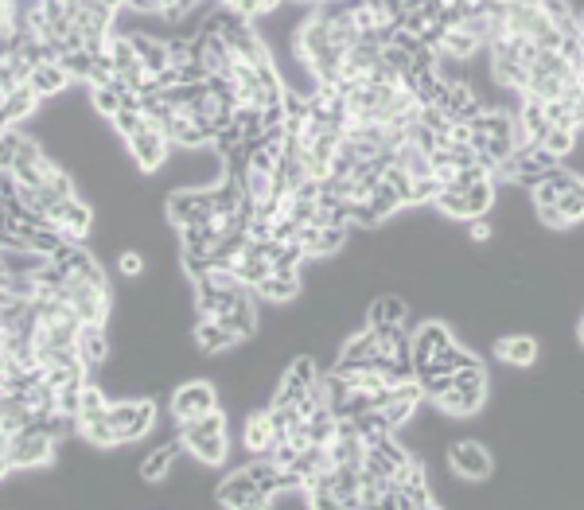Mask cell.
Listing matches in <instances>:
<instances>
[{
	"label": "cell",
	"mask_w": 584,
	"mask_h": 510,
	"mask_svg": "<svg viewBox=\"0 0 584 510\" xmlns=\"http://www.w3.org/2000/svg\"><path fill=\"white\" fill-rule=\"evenodd\" d=\"M296 59H300L304 67H312L316 82H335V86H339L343 47L331 39V24L320 8L296 28Z\"/></svg>",
	"instance_id": "6da1fadb"
},
{
	"label": "cell",
	"mask_w": 584,
	"mask_h": 510,
	"mask_svg": "<svg viewBox=\"0 0 584 510\" xmlns=\"http://www.w3.org/2000/svg\"><path fill=\"white\" fill-rule=\"evenodd\" d=\"M113 129L121 133V141L129 145L133 152V160H137V168L141 172H156L164 160H168V148H172V137L156 125V121H148L141 106H129V110H121L113 117Z\"/></svg>",
	"instance_id": "7a4b0ae2"
},
{
	"label": "cell",
	"mask_w": 584,
	"mask_h": 510,
	"mask_svg": "<svg viewBox=\"0 0 584 510\" xmlns=\"http://www.w3.org/2000/svg\"><path fill=\"white\" fill-rule=\"evenodd\" d=\"M180 444L183 452H191L203 468H222L230 456V429H226V413L215 409L199 421L180 425Z\"/></svg>",
	"instance_id": "3957f363"
},
{
	"label": "cell",
	"mask_w": 584,
	"mask_h": 510,
	"mask_svg": "<svg viewBox=\"0 0 584 510\" xmlns=\"http://www.w3.org/2000/svg\"><path fill=\"white\" fill-rule=\"evenodd\" d=\"M51 464H55V437L43 433V429H24L16 437H4V444H0V468H4V475L51 468Z\"/></svg>",
	"instance_id": "277c9868"
},
{
	"label": "cell",
	"mask_w": 584,
	"mask_h": 510,
	"mask_svg": "<svg viewBox=\"0 0 584 510\" xmlns=\"http://www.w3.org/2000/svg\"><path fill=\"white\" fill-rule=\"evenodd\" d=\"M495 203V180H479V183H444L437 195V207L448 215V219H483Z\"/></svg>",
	"instance_id": "5b68a950"
},
{
	"label": "cell",
	"mask_w": 584,
	"mask_h": 510,
	"mask_svg": "<svg viewBox=\"0 0 584 510\" xmlns=\"http://www.w3.org/2000/svg\"><path fill=\"white\" fill-rule=\"evenodd\" d=\"M483 405H487V370H483V363L456 370L452 390H444L437 398V409H444L448 417H475Z\"/></svg>",
	"instance_id": "8992f818"
},
{
	"label": "cell",
	"mask_w": 584,
	"mask_h": 510,
	"mask_svg": "<svg viewBox=\"0 0 584 510\" xmlns=\"http://www.w3.org/2000/svg\"><path fill=\"white\" fill-rule=\"evenodd\" d=\"M106 417H110L113 433L121 437V444H129V440H141L156 425V405L148 398L141 401H110V409H106Z\"/></svg>",
	"instance_id": "52a82bcc"
},
{
	"label": "cell",
	"mask_w": 584,
	"mask_h": 510,
	"mask_svg": "<svg viewBox=\"0 0 584 510\" xmlns=\"http://www.w3.org/2000/svg\"><path fill=\"white\" fill-rule=\"evenodd\" d=\"M269 499H273V495H265V491H261V487L254 483V475L246 472V468L230 472L219 483V491H215V503H219L222 510H261V507H273Z\"/></svg>",
	"instance_id": "ba28073f"
},
{
	"label": "cell",
	"mask_w": 584,
	"mask_h": 510,
	"mask_svg": "<svg viewBox=\"0 0 584 510\" xmlns=\"http://www.w3.org/2000/svg\"><path fill=\"white\" fill-rule=\"evenodd\" d=\"M215 215H219L215 187H207V191H176L168 199V219L176 222L180 230H187V226H207Z\"/></svg>",
	"instance_id": "9c48e42d"
},
{
	"label": "cell",
	"mask_w": 584,
	"mask_h": 510,
	"mask_svg": "<svg viewBox=\"0 0 584 510\" xmlns=\"http://www.w3.org/2000/svg\"><path fill=\"white\" fill-rule=\"evenodd\" d=\"M215 409H219V394H215V386L203 382V378L183 382L180 390L172 394V421H176V425L199 421V417H207V413H215Z\"/></svg>",
	"instance_id": "30bf717a"
},
{
	"label": "cell",
	"mask_w": 584,
	"mask_h": 510,
	"mask_svg": "<svg viewBox=\"0 0 584 510\" xmlns=\"http://www.w3.org/2000/svg\"><path fill=\"white\" fill-rule=\"evenodd\" d=\"M448 468L460 479H468V483H479V479H491L495 460L479 440H452L448 444Z\"/></svg>",
	"instance_id": "8fae6325"
},
{
	"label": "cell",
	"mask_w": 584,
	"mask_h": 510,
	"mask_svg": "<svg viewBox=\"0 0 584 510\" xmlns=\"http://www.w3.org/2000/svg\"><path fill=\"white\" fill-rule=\"evenodd\" d=\"M425 398H429V394H425L421 378L413 374V378H402V382H394V386H390V390L382 394V405H378V409H382V413L390 417V425L398 429V425H405V421H409V417H413V413L421 409V401H425Z\"/></svg>",
	"instance_id": "7c38bea8"
},
{
	"label": "cell",
	"mask_w": 584,
	"mask_h": 510,
	"mask_svg": "<svg viewBox=\"0 0 584 510\" xmlns=\"http://www.w3.org/2000/svg\"><path fill=\"white\" fill-rule=\"evenodd\" d=\"M378 359H382V335L374 328H363L359 335H351L343 343L335 366L339 370H378Z\"/></svg>",
	"instance_id": "4fadbf2b"
},
{
	"label": "cell",
	"mask_w": 584,
	"mask_h": 510,
	"mask_svg": "<svg viewBox=\"0 0 584 510\" xmlns=\"http://www.w3.org/2000/svg\"><path fill=\"white\" fill-rule=\"evenodd\" d=\"M320 386V366L312 363L308 355L304 359H296V363L285 370V378H281V386H277V394L273 401H285V405H300V401L308 398L312 390Z\"/></svg>",
	"instance_id": "5bb4252c"
},
{
	"label": "cell",
	"mask_w": 584,
	"mask_h": 510,
	"mask_svg": "<svg viewBox=\"0 0 584 510\" xmlns=\"http://www.w3.org/2000/svg\"><path fill=\"white\" fill-rule=\"evenodd\" d=\"M452 343H456V335L448 331V324H440V320H425L421 328L413 331V370L425 366V363H433V359L444 355Z\"/></svg>",
	"instance_id": "9a60e30c"
},
{
	"label": "cell",
	"mask_w": 584,
	"mask_h": 510,
	"mask_svg": "<svg viewBox=\"0 0 584 510\" xmlns=\"http://www.w3.org/2000/svg\"><path fill=\"white\" fill-rule=\"evenodd\" d=\"M51 222H55L71 242H86V234H90V226H94V215H90V207L74 195V199H63V203L51 207Z\"/></svg>",
	"instance_id": "2e32d148"
},
{
	"label": "cell",
	"mask_w": 584,
	"mask_h": 510,
	"mask_svg": "<svg viewBox=\"0 0 584 510\" xmlns=\"http://www.w3.org/2000/svg\"><path fill=\"white\" fill-rule=\"evenodd\" d=\"M448 121H456V125H472L475 117L483 113L479 106V98L472 94V86L468 82H456V78H448V94H444V102L437 106Z\"/></svg>",
	"instance_id": "e0dca14e"
},
{
	"label": "cell",
	"mask_w": 584,
	"mask_h": 510,
	"mask_svg": "<svg viewBox=\"0 0 584 510\" xmlns=\"http://www.w3.org/2000/svg\"><path fill=\"white\" fill-rule=\"evenodd\" d=\"M226 328L234 331L238 339H250L257 331V304H254V289H238L234 292V300L222 308L219 316Z\"/></svg>",
	"instance_id": "ac0fdd59"
},
{
	"label": "cell",
	"mask_w": 584,
	"mask_h": 510,
	"mask_svg": "<svg viewBox=\"0 0 584 510\" xmlns=\"http://www.w3.org/2000/svg\"><path fill=\"white\" fill-rule=\"evenodd\" d=\"M242 444H246L254 456H269V452H273L277 429H273L269 409H254V413L246 417V425H242Z\"/></svg>",
	"instance_id": "d6986e66"
},
{
	"label": "cell",
	"mask_w": 584,
	"mask_h": 510,
	"mask_svg": "<svg viewBox=\"0 0 584 510\" xmlns=\"http://www.w3.org/2000/svg\"><path fill=\"white\" fill-rule=\"evenodd\" d=\"M74 82V74L55 59V63H39V67H32V74H28V86L36 90L39 98H55V94H63L67 86Z\"/></svg>",
	"instance_id": "ffe728a7"
},
{
	"label": "cell",
	"mask_w": 584,
	"mask_h": 510,
	"mask_svg": "<svg viewBox=\"0 0 584 510\" xmlns=\"http://www.w3.org/2000/svg\"><path fill=\"white\" fill-rule=\"evenodd\" d=\"M495 359L507 366H534L538 359V339L534 335H503L499 343H495Z\"/></svg>",
	"instance_id": "44dd1931"
},
{
	"label": "cell",
	"mask_w": 584,
	"mask_h": 510,
	"mask_svg": "<svg viewBox=\"0 0 584 510\" xmlns=\"http://www.w3.org/2000/svg\"><path fill=\"white\" fill-rule=\"evenodd\" d=\"M577 183H581V176H573V172H565V168L549 172V176H542V180L534 183V207H538V211L557 207V203H561V195H565V191H573Z\"/></svg>",
	"instance_id": "7402d4cb"
},
{
	"label": "cell",
	"mask_w": 584,
	"mask_h": 510,
	"mask_svg": "<svg viewBox=\"0 0 584 510\" xmlns=\"http://www.w3.org/2000/svg\"><path fill=\"white\" fill-rule=\"evenodd\" d=\"M238 343H242V339L226 328L222 320H207V316H203V320L195 324V347H199V351H207V355L230 351V347H238Z\"/></svg>",
	"instance_id": "603a6c76"
},
{
	"label": "cell",
	"mask_w": 584,
	"mask_h": 510,
	"mask_svg": "<svg viewBox=\"0 0 584 510\" xmlns=\"http://www.w3.org/2000/svg\"><path fill=\"white\" fill-rule=\"evenodd\" d=\"M296 292H300V269H273V273L254 289V296L273 300V304H285Z\"/></svg>",
	"instance_id": "cb8c5ba5"
},
{
	"label": "cell",
	"mask_w": 584,
	"mask_h": 510,
	"mask_svg": "<svg viewBox=\"0 0 584 510\" xmlns=\"http://www.w3.org/2000/svg\"><path fill=\"white\" fill-rule=\"evenodd\" d=\"M78 355H82L86 370H98V366L106 363V355H110L106 324H82V331H78Z\"/></svg>",
	"instance_id": "d4e9b609"
},
{
	"label": "cell",
	"mask_w": 584,
	"mask_h": 510,
	"mask_svg": "<svg viewBox=\"0 0 584 510\" xmlns=\"http://www.w3.org/2000/svg\"><path fill=\"white\" fill-rule=\"evenodd\" d=\"M398 487H402L405 499H409V510L437 507V503H433V491H429V475H425V464H421V460H413V464L398 475Z\"/></svg>",
	"instance_id": "484cf974"
},
{
	"label": "cell",
	"mask_w": 584,
	"mask_h": 510,
	"mask_svg": "<svg viewBox=\"0 0 584 510\" xmlns=\"http://www.w3.org/2000/svg\"><path fill=\"white\" fill-rule=\"evenodd\" d=\"M0 102H4V129H12V125H20L24 117H32L39 106V94L24 82V86H16V90H8V94H0Z\"/></svg>",
	"instance_id": "4316f807"
},
{
	"label": "cell",
	"mask_w": 584,
	"mask_h": 510,
	"mask_svg": "<svg viewBox=\"0 0 584 510\" xmlns=\"http://www.w3.org/2000/svg\"><path fill=\"white\" fill-rule=\"evenodd\" d=\"M366 328H374V331L405 328V300H398V296L374 300V304H370V316H366Z\"/></svg>",
	"instance_id": "83f0119b"
},
{
	"label": "cell",
	"mask_w": 584,
	"mask_h": 510,
	"mask_svg": "<svg viewBox=\"0 0 584 510\" xmlns=\"http://www.w3.org/2000/svg\"><path fill=\"white\" fill-rule=\"evenodd\" d=\"M183 444H160V448H152L145 460H141V479L145 483H160V479H168L172 472V464H176V456H180Z\"/></svg>",
	"instance_id": "f1b7e54d"
},
{
	"label": "cell",
	"mask_w": 584,
	"mask_h": 510,
	"mask_svg": "<svg viewBox=\"0 0 584 510\" xmlns=\"http://www.w3.org/2000/svg\"><path fill=\"white\" fill-rule=\"evenodd\" d=\"M351 425H355V433L366 440V444H378L382 437H390L394 433V425H390V417L374 405V409H363V413H355V417H347Z\"/></svg>",
	"instance_id": "f546056e"
},
{
	"label": "cell",
	"mask_w": 584,
	"mask_h": 510,
	"mask_svg": "<svg viewBox=\"0 0 584 510\" xmlns=\"http://www.w3.org/2000/svg\"><path fill=\"white\" fill-rule=\"evenodd\" d=\"M133 47H137V55L145 59L148 74L156 78V74H164L172 67V55H168V43H160V39L145 36V32H133Z\"/></svg>",
	"instance_id": "4dcf8cb0"
},
{
	"label": "cell",
	"mask_w": 584,
	"mask_h": 510,
	"mask_svg": "<svg viewBox=\"0 0 584 510\" xmlns=\"http://www.w3.org/2000/svg\"><path fill=\"white\" fill-rule=\"evenodd\" d=\"M219 4L222 8H230V12H238V16H246V20L269 16V12L281 8V0H219Z\"/></svg>",
	"instance_id": "1f68e13d"
},
{
	"label": "cell",
	"mask_w": 584,
	"mask_h": 510,
	"mask_svg": "<svg viewBox=\"0 0 584 510\" xmlns=\"http://www.w3.org/2000/svg\"><path fill=\"white\" fill-rule=\"evenodd\" d=\"M542 145H546L557 160H565V156L577 148V129H561V125H553L546 137H542Z\"/></svg>",
	"instance_id": "d6a6232c"
},
{
	"label": "cell",
	"mask_w": 584,
	"mask_h": 510,
	"mask_svg": "<svg viewBox=\"0 0 584 510\" xmlns=\"http://www.w3.org/2000/svg\"><path fill=\"white\" fill-rule=\"evenodd\" d=\"M117 269H121V277H141V273H145V257L129 250V254L117 257Z\"/></svg>",
	"instance_id": "836d02e7"
},
{
	"label": "cell",
	"mask_w": 584,
	"mask_h": 510,
	"mask_svg": "<svg viewBox=\"0 0 584 510\" xmlns=\"http://www.w3.org/2000/svg\"><path fill=\"white\" fill-rule=\"evenodd\" d=\"M472 238H475V242H487V238H491V222L472 219Z\"/></svg>",
	"instance_id": "e575fe53"
},
{
	"label": "cell",
	"mask_w": 584,
	"mask_h": 510,
	"mask_svg": "<svg viewBox=\"0 0 584 510\" xmlns=\"http://www.w3.org/2000/svg\"><path fill=\"white\" fill-rule=\"evenodd\" d=\"M577 335H581V347H584V320H581V328H577Z\"/></svg>",
	"instance_id": "d590c367"
}]
</instances>
